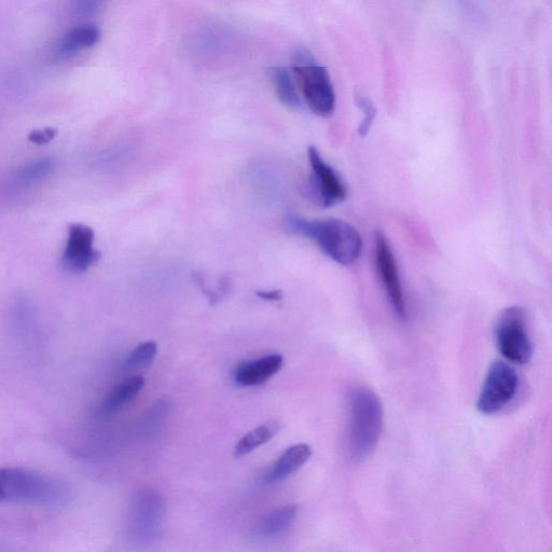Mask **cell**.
<instances>
[{
	"label": "cell",
	"mask_w": 552,
	"mask_h": 552,
	"mask_svg": "<svg viewBox=\"0 0 552 552\" xmlns=\"http://www.w3.org/2000/svg\"><path fill=\"white\" fill-rule=\"evenodd\" d=\"M65 482L29 468H0V504H32L60 507L71 501Z\"/></svg>",
	"instance_id": "6da1fadb"
},
{
	"label": "cell",
	"mask_w": 552,
	"mask_h": 552,
	"mask_svg": "<svg viewBox=\"0 0 552 552\" xmlns=\"http://www.w3.org/2000/svg\"><path fill=\"white\" fill-rule=\"evenodd\" d=\"M348 451L354 463H363L375 452L384 423V411L379 396L360 386L349 398Z\"/></svg>",
	"instance_id": "7a4b0ae2"
},
{
	"label": "cell",
	"mask_w": 552,
	"mask_h": 552,
	"mask_svg": "<svg viewBox=\"0 0 552 552\" xmlns=\"http://www.w3.org/2000/svg\"><path fill=\"white\" fill-rule=\"evenodd\" d=\"M287 225L293 231L314 241L337 264L352 266L361 257L363 241L360 233L339 219L308 220L291 215Z\"/></svg>",
	"instance_id": "3957f363"
},
{
	"label": "cell",
	"mask_w": 552,
	"mask_h": 552,
	"mask_svg": "<svg viewBox=\"0 0 552 552\" xmlns=\"http://www.w3.org/2000/svg\"><path fill=\"white\" fill-rule=\"evenodd\" d=\"M293 73L302 98L320 117L334 113L336 93L327 69L316 63L312 54L306 50L297 52Z\"/></svg>",
	"instance_id": "277c9868"
},
{
	"label": "cell",
	"mask_w": 552,
	"mask_h": 552,
	"mask_svg": "<svg viewBox=\"0 0 552 552\" xmlns=\"http://www.w3.org/2000/svg\"><path fill=\"white\" fill-rule=\"evenodd\" d=\"M495 340L508 362L527 365L532 360L533 344L528 333L526 312L521 307H508L502 311L496 322Z\"/></svg>",
	"instance_id": "5b68a950"
},
{
	"label": "cell",
	"mask_w": 552,
	"mask_h": 552,
	"mask_svg": "<svg viewBox=\"0 0 552 552\" xmlns=\"http://www.w3.org/2000/svg\"><path fill=\"white\" fill-rule=\"evenodd\" d=\"M518 386L516 370L504 362H494L477 400L478 411L486 416L499 413L515 398Z\"/></svg>",
	"instance_id": "8992f818"
},
{
	"label": "cell",
	"mask_w": 552,
	"mask_h": 552,
	"mask_svg": "<svg viewBox=\"0 0 552 552\" xmlns=\"http://www.w3.org/2000/svg\"><path fill=\"white\" fill-rule=\"evenodd\" d=\"M375 258L379 278L399 320H407V307L397 262L390 242L380 231L375 237Z\"/></svg>",
	"instance_id": "52a82bcc"
},
{
	"label": "cell",
	"mask_w": 552,
	"mask_h": 552,
	"mask_svg": "<svg viewBox=\"0 0 552 552\" xmlns=\"http://www.w3.org/2000/svg\"><path fill=\"white\" fill-rule=\"evenodd\" d=\"M164 507L161 496L153 490H142L133 496L129 530L134 541H149L161 527Z\"/></svg>",
	"instance_id": "ba28073f"
},
{
	"label": "cell",
	"mask_w": 552,
	"mask_h": 552,
	"mask_svg": "<svg viewBox=\"0 0 552 552\" xmlns=\"http://www.w3.org/2000/svg\"><path fill=\"white\" fill-rule=\"evenodd\" d=\"M312 169L311 192L314 200L324 209H329L347 199V188L333 168L322 158L315 147L308 150Z\"/></svg>",
	"instance_id": "9c48e42d"
},
{
	"label": "cell",
	"mask_w": 552,
	"mask_h": 552,
	"mask_svg": "<svg viewBox=\"0 0 552 552\" xmlns=\"http://www.w3.org/2000/svg\"><path fill=\"white\" fill-rule=\"evenodd\" d=\"M95 233L84 224L68 227V237L62 256L63 267L73 273L87 272L98 264L101 254L94 247Z\"/></svg>",
	"instance_id": "30bf717a"
},
{
	"label": "cell",
	"mask_w": 552,
	"mask_h": 552,
	"mask_svg": "<svg viewBox=\"0 0 552 552\" xmlns=\"http://www.w3.org/2000/svg\"><path fill=\"white\" fill-rule=\"evenodd\" d=\"M284 358L279 354H271L258 360L243 362L234 370V381L242 388H252L264 384L282 369Z\"/></svg>",
	"instance_id": "8fae6325"
},
{
	"label": "cell",
	"mask_w": 552,
	"mask_h": 552,
	"mask_svg": "<svg viewBox=\"0 0 552 552\" xmlns=\"http://www.w3.org/2000/svg\"><path fill=\"white\" fill-rule=\"evenodd\" d=\"M311 457L312 448L307 444H299L288 448L266 474V482H279L294 475Z\"/></svg>",
	"instance_id": "7c38bea8"
},
{
	"label": "cell",
	"mask_w": 552,
	"mask_h": 552,
	"mask_svg": "<svg viewBox=\"0 0 552 552\" xmlns=\"http://www.w3.org/2000/svg\"><path fill=\"white\" fill-rule=\"evenodd\" d=\"M101 30L95 24H81L68 31L62 38L59 53L71 58L82 50L90 49L99 43Z\"/></svg>",
	"instance_id": "4fadbf2b"
},
{
	"label": "cell",
	"mask_w": 552,
	"mask_h": 552,
	"mask_svg": "<svg viewBox=\"0 0 552 552\" xmlns=\"http://www.w3.org/2000/svg\"><path fill=\"white\" fill-rule=\"evenodd\" d=\"M145 385V380L141 376H131L119 383L116 388L105 398L101 411L105 416H110L127 406L132 400L140 394Z\"/></svg>",
	"instance_id": "5bb4252c"
},
{
	"label": "cell",
	"mask_w": 552,
	"mask_h": 552,
	"mask_svg": "<svg viewBox=\"0 0 552 552\" xmlns=\"http://www.w3.org/2000/svg\"><path fill=\"white\" fill-rule=\"evenodd\" d=\"M297 514L298 507L295 504L275 509L258 522L256 534L262 538L278 536L293 526Z\"/></svg>",
	"instance_id": "9a60e30c"
},
{
	"label": "cell",
	"mask_w": 552,
	"mask_h": 552,
	"mask_svg": "<svg viewBox=\"0 0 552 552\" xmlns=\"http://www.w3.org/2000/svg\"><path fill=\"white\" fill-rule=\"evenodd\" d=\"M274 92L279 101L286 107L299 109L302 106L297 84L292 74L285 67H272L269 72Z\"/></svg>",
	"instance_id": "2e32d148"
},
{
	"label": "cell",
	"mask_w": 552,
	"mask_h": 552,
	"mask_svg": "<svg viewBox=\"0 0 552 552\" xmlns=\"http://www.w3.org/2000/svg\"><path fill=\"white\" fill-rule=\"evenodd\" d=\"M280 429V423L275 421L259 425L238 441L236 448H234V455L239 459L246 457L259 447L269 443L279 433Z\"/></svg>",
	"instance_id": "e0dca14e"
},
{
	"label": "cell",
	"mask_w": 552,
	"mask_h": 552,
	"mask_svg": "<svg viewBox=\"0 0 552 552\" xmlns=\"http://www.w3.org/2000/svg\"><path fill=\"white\" fill-rule=\"evenodd\" d=\"M158 344L155 341H147L135 348L129 355L126 369L130 372H140L147 369L156 360Z\"/></svg>",
	"instance_id": "ac0fdd59"
},
{
	"label": "cell",
	"mask_w": 552,
	"mask_h": 552,
	"mask_svg": "<svg viewBox=\"0 0 552 552\" xmlns=\"http://www.w3.org/2000/svg\"><path fill=\"white\" fill-rule=\"evenodd\" d=\"M53 160L46 158L26 165L19 174V178L26 184H31L45 178L53 170Z\"/></svg>",
	"instance_id": "d6986e66"
},
{
	"label": "cell",
	"mask_w": 552,
	"mask_h": 552,
	"mask_svg": "<svg viewBox=\"0 0 552 552\" xmlns=\"http://www.w3.org/2000/svg\"><path fill=\"white\" fill-rule=\"evenodd\" d=\"M58 133L59 130L53 127L36 129L33 130L29 136H27V140L34 145L44 146L54 141V138L57 137Z\"/></svg>",
	"instance_id": "ffe728a7"
},
{
	"label": "cell",
	"mask_w": 552,
	"mask_h": 552,
	"mask_svg": "<svg viewBox=\"0 0 552 552\" xmlns=\"http://www.w3.org/2000/svg\"><path fill=\"white\" fill-rule=\"evenodd\" d=\"M360 104H363V109L366 112V118H365V121L362 124V127L360 128V132H361L362 135H366L372 120H374L375 109H374V107H372V105L368 101H366L364 99L361 100Z\"/></svg>",
	"instance_id": "44dd1931"
},
{
	"label": "cell",
	"mask_w": 552,
	"mask_h": 552,
	"mask_svg": "<svg viewBox=\"0 0 552 552\" xmlns=\"http://www.w3.org/2000/svg\"><path fill=\"white\" fill-rule=\"evenodd\" d=\"M256 295L262 300L272 302L280 301L283 297V294L279 291V289H274V291H260L257 292Z\"/></svg>",
	"instance_id": "7402d4cb"
}]
</instances>
